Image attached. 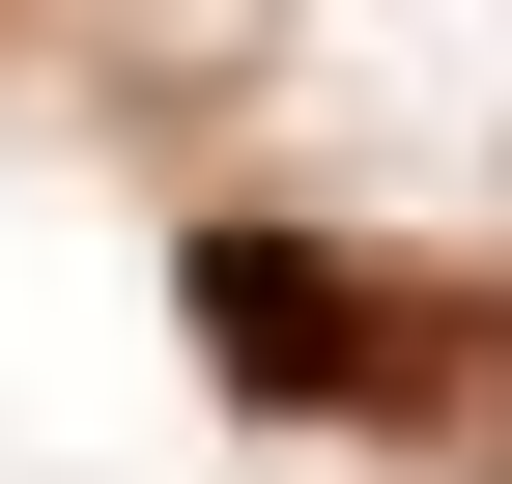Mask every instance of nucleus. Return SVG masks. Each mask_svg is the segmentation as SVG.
Returning a JSON list of instances; mask_svg holds the SVG:
<instances>
[{
	"mask_svg": "<svg viewBox=\"0 0 512 484\" xmlns=\"http://www.w3.org/2000/svg\"><path fill=\"white\" fill-rule=\"evenodd\" d=\"M171 314H200L228 399H370V371H399V342H370V285L313 257V228H200V257H171Z\"/></svg>",
	"mask_w": 512,
	"mask_h": 484,
	"instance_id": "f257e3e1",
	"label": "nucleus"
},
{
	"mask_svg": "<svg viewBox=\"0 0 512 484\" xmlns=\"http://www.w3.org/2000/svg\"><path fill=\"white\" fill-rule=\"evenodd\" d=\"M484 428H512V371H484Z\"/></svg>",
	"mask_w": 512,
	"mask_h": 484,
	"instance_id": "f03ea898",
	"label": "nucleus"
}]
</instances>
